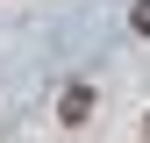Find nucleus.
I'll list each match as a JSON object with an SVG mask.
<instances>
[{
    "label": "nucleus",
    "mask_w": 150,
    "mask_h": 143,
    "mask_svg": "<svg viewBox=\"0 0 150 143\" xmlns=\"http://www.w3.org/2000/svg\"><path fill=\"white\" fill-rule=\"evenodd\" d=\"M86 115H93V86H64V100H57V122H64V129H79Z\"/></svg>",
    "instance_id": "nucleus-1"
},
{
    "label": "nucleus",
    "mask_w": 150,
    "mask_h": 143,
    "mask_svg": "<svg viewBox=\"0 0 150 143\" xmlns=\"http://www.w3.org/2000/svg\"><path fill=\"white\" fill-rule=\"evenodd\" d=\"M129 22H136V36H150V0H136V14H129Z\"/></svg>",
    "instance_id": "nucleus-2"
}]
</instances>
